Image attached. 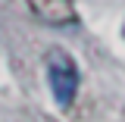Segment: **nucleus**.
Returning <instances> with one entry per match:
<instances>
[{
  "mask_svg": "<svg viewBox=\"0 0 125 122\" xmlns=\"http://www.w3.org/2000/svg\"><path fill=\"white\" fill-rule=\"evenodd\" d=\"M25 3L41 22L53 25V28H69V25L78 22V13H75L72 0H25Z\"/></svg>",
  "mask_w": 125,
  "mask_h": 122,
  "instance_id": "f03ea898",
  "label": "nucleus"
},
{
  "mask_svg": "<svg viewBox=\"0 0 125 122\" xmlns=\"http://www.w3.org/2000/svg\"><path fill=\"white\" fill-rule=\"evenodd\" d=\"M122 38H125V25H122Z\"/></svg>",
  "mask_w": 125,
  "mask_h": 122,
  "instance_id": "7ed1b4c3",
  "label": "nucleus"
},
{
  "mask_svg": "<svg viewBox=\"0 0 125 122\" xmlns=\"http://www.w3.org/2000/svg\"><path fill=\"white\" fill-rule=\"evenodd\" d=\"M44 63H47V81H50L53 100L62 110H69L75 103V97H78V81H81L75 56L69 50H62V47H50L44 53Z\"/></svg>",
  "mask_w": 125,
  "mask_h": 122,
  "instance_id": "f257e3e1",
  "label": "nucleus"
}]
</instances>
